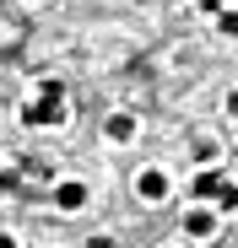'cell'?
Instances as JSON below:
<instances>
[{
    "label": "cell",
    "instance_id": "6",
    "mask_svg": "<svg viewBox=\"0 0 238 248\" xmlns=\"http://www.w3.org/2000/svg\"><path fill=\"white\" fill-rule=\"evenodd\" d=\"M108 140H136V113H108Z\"/></svg>",
    "mask_w": 238,
    "mask_h": 248
},
{
    "label": "cell",
    "instance_id": "9",
    "mask_svg": "<svg viewBox=\"0 0 238 248\" xmlns=\"http://www.w3.org/2000/svg\"><path fill=\"white\" fill-rule=\"evenodd\" d=\"M87 248H114V237H103V232H98V237H87Z\"/></svg>",
    "mask_w": 238,
    "mask_h": 248
},
{
    "label": "cell",
    "instance_id": "13",
    "mask_svg": "<svg viewBox=\"0 0 238 248\" xmlns=\"http://www.w3.org/2000/svg\"><path fill=\"white\" fill-rule=\"evenodd\" d=\"M168 248H184V243H168Z\"/></svg>",
    "mask_w": 238,
    "mask_h": 248
},
{
    "label": "cell",
    "instance_id": "7",
    "mask_svg": "<svg viewBox=\"0 0 238 248\" xmlns=\"http://www.w3.org/2000/svg\"><path fill=\"white\" fill-rule=\"evenodd\" d=\"M211 205H217V211H238V178H222L217 194H211Z\"/></svg>",
    "mask_w": 238,
    "mask_h": 248
},
{
    "label": "cell",
    "instance_id": "12",
    "mask_svg": "<svg viewBox=\"0 0 238 248\" xmlns=\"http://www.w3.org/2000/svg\"><path fill=\"white\" fill-rule=\"evenodd\" d=\"M0 248H17V237H11V232H0Z\"/></svg>",
    "mask_w": 238,
    "mask_h": 248
},
{
    "label": "cell",
    "instance_id": "1",
    "mask_svg": "<svg viewBox=\"0 0 238 248\" xmlns=\"http://www.w3.org/2000/svg\"><path fill=\"white\" fill-rule=\"evenodd\" d=\"M136 194H141L146 205H163V200H168V173H163V168H141V173H136Z\"/></svg>",
    "mask_w": 238,
    "mask_h": 248
},
{
    "label": "cell",
    "instance_id": "10",
    "mask_svg": "<svg viewBox=\"0 0 238 248\" xmlns=\"http://www.w3.org/2000/svg\"><path fill=\"white\" fill-rule=\"evenodd\" d=\"M227 113H233V119H238V92H227Z\"/></svg>",
    "mask_w": 238,
    "mask_h": 248
},
{
    "label": "cell",
    "instance_id": "3",
    "mask_svg": "<svg viewBox=\"0 0 238 248\" xmlns=\"http://www.w3.org/2000/svg\"><path fill=\"white\" fill-rule=\"evenodd\" d=\"M60 103H65V97H38V103H27L22 124H33V130H49V124H60V119H65Z\"/></svg>",
    "mask_w": 238,
    "mask_h": 248
},
{
    "label": "cell",
    "instance_id": "2",
    "mask_svg": "<svg viewBox=\"0 0 238 248\" xmlns=\"http://www.w3.org/2000/svg\"><path fill=\"white\" fill-rule=\"evenodd\" d=\"M87 200H92V194H87V184H82V178H60V184H54V205H60L65 216H76Z\"/></svg>",
    "mask_w": 238,
    "mask_h": 248
},
{
    "label": "cell",
    "instance_id": "8",
    "mask_svg": "<svg viewBox=\"0 0 238 248\" xmlns=\"http://www.w3.org/2000/svg\"><path fill=\"white\" fill-rule=\"evenodd\" d=\"M217 27H222L227 38H238V11H222V16H217Z\"/></svg>",
    "mask_w": 238,
    "mask_h": 248
},
{
    "label": "cell",
    "instance_id": "4",
    "mask_svg": "<svg viewBox=\"0 0 238 248\" xmlns=\"http://www.w3.org/2000/svg\"><path fill=\"white\" fill-rule=\"evenodd\" d=\"M227 173L222 168H206V173H195V184H189V200H211L217 194V184H222Z\"/></svg>",
    "mask_w": 238,
    "mask_h": 248
},
{
    "label": "cell",
    "instance_id": "5",
    "mask_svg": "<svg viewBox=\"0 0 238 248\" xmlns=\"http://www.w3.org/2000/svg\"><path fill=\"white\" fill-rule=\"evenodd\" d=\"M184 232H189V237H211V232H217V216H211V211H201V205H195V211L184 216Z\"/></svg>",
    "mask_w": 238,
    "mask_h": 248
},
{
    "label": "cell",
    "instance_id": "14",
    "mask_svg": "<svg viewBox=\"0 0 238 248\" xmlns=\"http://www.w3.org/2000/svg\"><path fill=\"white\" fill-rule=\"evenodd\" d=\"M33 6H38V0H33Z\"/></svg>",
    "mask_w": 238,
    "mask_h": 248
},
{
    "label": "cell",
    "instance_id": "11",
    "mask_svg": "<svg viewBox=\"0 0 238 248\" xmlns=\"http://www.w3.org/2000/svg\"><path fill=\"white\" fill-rule=\"evenodd\" d=\"M201 6H206V11H222V6H227V0H201Z\"/></svg>",
    "mask_w": 238,
    "mask_h": 248
}]
</instances>
